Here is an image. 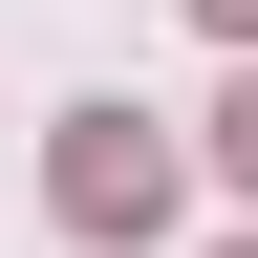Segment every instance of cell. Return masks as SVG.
I'll return each mask as SVG.
<instances>
[{
  "label": "cell",
  "instance_id": "obj_1",
  "mask_svg": "<svg viewBox=\"0 0 258 258\" xmlns=\"http://www.w3.org/2000/svg\"><path fill=\"white\" fill-rule=\"evenodd\" d=\"M172 215V129L151 108H64V237H151Z\"/></svg>",
  "mask_w": 258,
  "mask_h": 258
},
{
  "label": "cell",
  "instance_id": "obj_4",
  "mask_svg": "<svg viewBox=\"0 0 258 258\" xmlns=\"http://www.w3.org/2000/svg\"><path fill=\"white\" fill-rule=\"evenodd\" d=\"M237 258H258V237H237Z\"/></svg>",
  "mask_w": 258,
  "mask_h": 258
},
{
  "label": "cell",
  "instance_id": "obj_2",
  "mask_svg": "<svg viewBox=\"0 0 258 258\" xmlns=\"http://www.w3.org/2000/svg\"><path fill=\"white\" fill-rule=\"evenodd\" d=\"M215 172H237V194H258V64H237V108H215Z\"/></svg>",
  "mask_w": 258,
  "mask_h": 258
},
{
  "label": "cell",
  "instance_id": "obj_3",
  "mask_svg": "<svg viewBox=\"0 0 258 258\" xmlns=\"http://www.w3.org/2000/svg\"><path fill=\"white\" fill-rule=\"evenodd\" d=\"M194 22H215V43H258V0H194Z\"/></svg>",
  "mask_w": 258,
  "mask_h": 258
}]
</instances>
